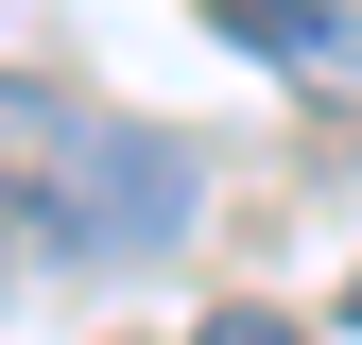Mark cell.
Listing matches in <instances>:
<instances>
[{"label":"cell","instance_id":"277c9868","mask_svg":"<svg viewBox=\"0 0 362 345\" xmlns=\"http://www.w3.org/2000/svg\"><path fill=\"white\" fill-rule=\"evenodd\" d=\"M345 328H362V276H345Z\"/></svg>","mask_w":362,"mask_h":345},{"label":"cell","instance_id":"7a4b0ae2","mask_svg":"<svg viewBox=\"0 0 362 345\" xmlns=\"http://www.w3.org/2000/svg\"><path fill=\"white\" fill-rule=\"evenodd\" d=\"M224 52L293 69V86H362V0H207Z\"/></svg>","mask_w":362,"mask_h":345},{"label":"cell","instance_id":"3957f363","mask_svg":"<svg viewBox=\"0 0 362 345\" xmlns=\"http://www.w3.org/2000/svg\"><path fill=\"white\" fill-rule=\"evenodd\" d=\"M69 121H86V104H69L52 69H0V207H18L35 172H52V139H69Z\"/></svg>","mask_w":362,"mask_h":345},{"label":"cell","instance_id":"6da1fadb","mask_svg":"<svg viewBox=\"0 0 362 345\" xmlns=\"http://www.w3.org/2000/svg\"><path fill=\"white\" fill-rule=\"evenodd\" d=\"M18 225L52 242V259H86V276H139V259L190 242V156H173L156 121H104V104H86L69 139H52V172L18 190Z\"/></svg>","mask_w":362,"mask_h":345}]
</instances>
